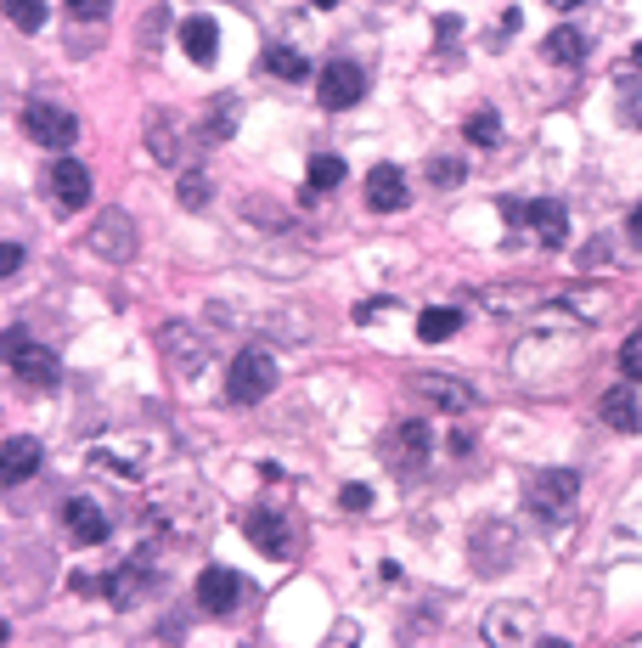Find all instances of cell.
I'll list each match as a JSON object with an SVG mask.
<instances>
[{"label":"cell","instance_id":"1","mask_svg":"<svg viewBox=\"0 0 642 648\" xmlns=\"http://www.w3.org/2000/svg\"><path fill=\"white\" fill-rule=\"evenodd\" d=\"M575 474L570 469H546V474H535L530 485H524V508H530V519H541L546 530H559V524H570V513H575Z\"/></svg>","mask_w":642,"mask_h":648},{"label":"cell","instance_id":"2","mask_svg":"<svg viewBox=\"0 0 642 648\" xmlns=\"http://www.w3.org/2000/svg\"><path fill=\"white\" fill-rule=\"evenodd\" d=\"M7 361H12V373H18L29 390H40V395H51V390L62 384V361H57L46 344H34L23 327L7 333Z\"/></svg>","mask_w":642,"mask_h":648},{"label":"cell","instance_id":"3","mask_svg":"<svg viewBox=\"0 0 642 648\" xmlns=\"http://www.w3.org/2000/svg\"><path fill=\"white\" fill-rule=\"evenodd\" d=\"M428 456H434L428 423L406 418V423H395V429H389V440H384V462H389V474H401V480H417V474L428 469Z\"/></svg>","mask_w":642,"mask_h":648},{"label":"cell","instance_id":"4","mask_svg":"<svg viewBox=\"0 0 642 648\" xmlns=\"http://www.w3.org/2000/svg\"><path fill=\"white\" fill-rule=\"evenodd\" d=\"M270 390H277V361H270L265 350H243V355L231 361V373H226V395H231L237 406H254V401H265Z\"/></svg>","mask_w":642,"mask_h":648},{"label":"cell","instance_id":"5","mask_svg":"<svg viewBox=\"0 0 642 648\" xmlns=\"http://www.w3.org/2000/svg\"><path fill=\"white\" fill-rule=\"evenodd\" d=\"M23 136H29L34 147H51V153H62V147H73V136H79V119H73V114H62L57 102H23Z\"/></svg>","mask_w":642,"mask_h":648},{"label":"cell","instance_id":"6","mask_svg":"<svg viewBox=\"0 0 642 648\" xmlns=\"http://www.w3.org/2000/svg\"><path fill=\"white\" fill-rule=\"evenodd\" d=\"M366 97V73L355 68V62H327L322 68V79H316V102L327 108V114H344V108H355Z\"/></svg>","mask_w":642,"mask_h":648},{"label":"cell","instance_id":"7","mask_svg":"<svg viewBox=\"0 0 642 648\" xmlns=\"http://www.w3.org/2000/svg\"><path fill=\"white\" fill-rule=\"evenodd\" d=\"M243 530H248V541L265 552V559H294V547H299V536L288 530V519L277 513V508H254L248 519H243Z\"/></svg>","mask_w":642,"mask_h":648},{"label":"cell","instance_id":"8","mask_svg":"<svg viewBox=\"0 0 642 648\" xmlns=\"http://www.w3.org/2000/svg\"><path fill=\"white\" fill-rule=\"evenodd\" d=\"M406 390H417L423 401H434V412H451V418H463L474 412V390L463 379H445V373H412Z\"/></svg>","mask_w":642,"mask_h":648},{"label":"cell","instance_id":"9","mask_svg":"<svg viewBox=\"0 0 642 648\" xmlns=\"http://www.w3.org/2000/svg\"><path fill=\"white\" fill-rule=\"evenodd\" d=\"M158 350L169 355V366H175L180 379H198V373H204V361H209L204 338H198L192 327H180V322H169V327L158 333Z\"/></svg>","mask_w":642,"mask_h":648},{"label":"cell","instance_id":"10","mask_svg":"<svg viewBox=\"0 0 642 648\" xmlns=\"http://www.w3.org/2000/svg\"><path fill=\"white\" fill-rule=\"evenodd\" d=\"M46 187H51V198L73 215V209L90 204V169H85L79 158H57V164L46 169Z\"/></svg>","mask_w":642,"mask_h":648},{"label":"cell","instance_id":"11","mask_svg":"<svg viewBox=\"0 0 642 648\" xmlns=\"http://www.w3.org/2000/svg\"><path fill=\"white\" fill-rule=\"evenodd\" d=\"M90 254H102V259H130L136 254V226L125 209H108L97 220V232H90Z\"/></svg>","mask_w":642,"mask_h":648},{"label":"cell","instance_id":"12","mask_svg":"<svg viewBox=\"0 0 642 648\" xmlns=\"http://www.w3.org/2000/svg\"><path fill=\"white\" fill-rule=\"evenodd\" d=\"M513 220L535 226V237H541L546 248H564V243H570V215H564V209H559L553 198H535V204L513 209Z\"/></svg>","mask_w":642,"mask_h":648},{"label":"cell","instance_id":"13","mask_svg":"<svg viewBox=\"0 0 642 648\" xmlns=\"http://www.w3.org/2000/svg\"><path fill=\"white\" fill-rule=\"evenodd\" d=\"M62 524H68V536H73L79 547L108 541V513H102L97 502H85V497H73V502L62 508Z\"/></svg>","mask_w":642,"mask_h":648},{"label":"cell","instance_id":"14","mask_svg":"<svg viewBox=\"0 0 642 648\" xmlns=\"http://www.w3.org/2000/svg\"><path fill=\"white\" fill-rule=\"evenodd\" d=\"M406 175L395 169V164H378L373 175H366V204H373L378 215H389V209H406Z\"/></svg>","mask_w":642,"mask_h":648},{"label":"cell","instance_id":"15","mask_svg":"<svg viewBox=\"0 0 642 648\" xmlns=\"http://www.w3.org/2000/svg\"><path fill=\"white\" fill-rule=\"evenodd\" d=\"M198 603H204L209 615H231V609L243 603V576H231V570H204Z\"/></svg>","mask_w":642,"mask_h":648},{"label":"cell","instance_id":"16","mask_svg":"<svg viewBox=\"0 0 642 648\" xmlns=\"http://www.w3.org/2000/svg\"><path fill=\"white\" fill-rule=\"evenodd\" d=\"M102 592H108V603L130 609V603H141L152 592V576H147V564H119V570H108Z\"/></svg>","mask_w":642,"mask_h":648},{"label":"cell","instance_id":"17","mask_svg":"<svg viewBox=\"0 0 642 648\" xmlns=\"http://www.w3.org/2000/svg\"><path fill=\"white\" fill-rule=\"evenodd\" d=\"M180 51H187L198 68H209L215 51H220V29L209 18H187V23H180Z\"/></svg>","mask_w":642,"mask_h":648},{"label":"cell","instance_id":"18","mask_svg":"<svg viewBox=\"0 0 642 648\" xmlns=\"http://www.w3.org/2000/svg\"><path fill=\"white\" fill-rule=\"evenodd\" d=\"M530 620H535V615H530L524 603H496L485 637H491V642H524V637H530Z\"/></svg>","mask_w":642,"mask_h":648},{"label":"cell","instance_id":"19","mask_svg":"<svg viewBox=\"0 0 642 648\" xmlns=\"http://www.w3.org/2000/svg\"><path fill=\"white\" fill-rule=\"evenodd\" d=\"M40 469V445L29 434H7V485H23Z\"/></svg>","mask_w":642,"mask_h":648},{"label":"cell","instance_id":"20","mask_svg":"<svg viewBox=\"0 0 642 648\" xmlns=\"http://www.w3.org/2000/svg\"><path fill=\"white\" fill-rule=\"evenodd\" d=\"M541 57H546V62H581V57H586V35L564 23V29H553V35L541 40Z\"/></svg>","mask_w":642,"mask_h":648},{"label":"cell","instance_id":"21","mask_svg":"<svg viewBox=\"0 0 642 648\" xmlns=\"http://www.w3.org/2000/svg\"><path fill=\"white\" fill-rule=\"evenodd\" d=\"M603 418H609L614 429H625V434H631V429L642 423V418H636V395H631L625 384H614V390L603 395Z\"/></svg>","mask_w":642,"mask_h":648},{"label":"cell","instance_id":"22","mask_svg":"<svg viewBox=\"0 0 642 648\" xmlns=\"http://www.w3.org/2000/svg\"><path fill=\"white\" fill-rule=\"evenodd\" d=\"M265 68L277 73V79H310V62H305V51H294V46H270V51H265Z\"/></svg>","mask_w":642,"mask_h":648},{"label":"cell","instance_id":"23","mask_svg":"<svg viewBox=\"0 0 642 648\" xmlns=\"http://www.w3.org/2000/svg\"><path fill=\"white\" fill-rule=\"evenodd\" d=\"M456 327H463V311H423V316H417V338H423V344H439V338H451Z\"/></svg>","mask_w":642,"mask_h":648},{"label":"cell","instance_id":"24","mask_svg":"<svg viewBox=\"0 0 642 648\" xmlns=\"http://www.w3.org/2000/svg\"><path fill=\"white\" fill-rule=\"evenodd\" d=\"M175 198H180V209H204V204H209V175H204V169H180Z\"/></svg>","mask_w":642,"mask_h":648},{"label":"cell","instance_id":"25","mask_svg":"<svg viewBox=\"0 0 642 648\" xmlns=\"http://www.w3.org/2000/svg\"><path fill=\"white\" fill-rule=\"evenodd\" d=\"M338 180H344V158H333V153L310 158V193H333Z\"/></svg>","mask_w":642,"mask_h":648},{"label":"cell","instance_id":"26","mask_svg":"<svg viewBox=\"0 0 642 648\" xmlns=\"http://www.w3.org/2000/svg\"><path fill=\"white\" fill-rule=\"evenodd\" d=\"M7 18H12V29L34 35L46 23V0H7Z\"/></svg>","mask_w":642,"mask_h":648},{"label":"cell","instance_id":"27","mask_svg":"<svg viewBox=\"0 0 642 648\" xmlns=\"http://www.w3.org/2000/svg\"><path fill=\"white\" fill-rule=\"evenodd\" d=\"M147 147H152V158H164V164L175 158V130H169V119H164V114H152V119H147Z\"/></svg>","mask_w":642,"mask_h":648},{"label":"cell","instance_id":"28","mask_svg":"<svg viewBox=\"0 0 642 648\" xmlns=\"http://www.w3.org/2000/svg\"><path fill=\"white\" fill-rule=\"evenodd\" d=\"M231 130H237V102H231V97H220V102H215V114H209V125H204V136L226 141Z\"/></svg>","mask_w":642,"mask_h":648},{"label":"cell","instance_id":"29","mask_svg":"<svg viewBox=\"0 0 642 648\" xmlns=\"http://www.w3.org/2000/svg\"><path fill=\"white\" fill-rule=\"evenodd\" d=\"M463 130H468V141H474V147H491V141H496V108H474Z\"/></svg>","mask_w":642,"mask_h":648},{"label":"cell","instance_id":"30","mask_svg":"<svg viewBox=\"0 0 642 648\" xmlns=\"http://www.w3.org/2000/svg\"><path fill=\"white\" fill-rule=\"evenodd\" d=\"M620 373L631 379V384H642V327L625 338V350H620Z\"/></svg>","mask_w":642,"mask_h":648},{"label":"cell","instance_id":"31","mask_svg":"<svg viewBox=\"0 0 642 648\" xmlns=\"http://www.w3.org/2000/svg\"><path fill=\"white\" fill-rule=\"evenodd\" d=\"M68 7V18H79V23H102L108 12H113V0H62Z\"/></svg>","mask_w":642,"mask_h":648},{"label":"cell","instance_id":"32","mask_svg":"<svg viewBox=\"0 0 642 648\" xmlns=\"http://www.w3.org/2000/svg\"><path fill=\"white\" fill-rule=\"evenodd\" d=\"M428 180H434V187H456V180H463V164H456V158H439V164L428 169Z\"/></svg>","mask_w":642,"mask_h":648},{"label":"cell","instance_id":"33","mask_svg":"<svg viewBox=\"0 0 642 648\" xmlns=\"http://www.w3.org/2000/svg\"><path fill=\"white\" fill-rule=\"evenodd\" d=\"M338 502H344L349 513H366V508H373V491H366V485H344V491H338Z\"/></svg>","mask_w":642,"mask_h":648},{"label":"cell","instance_id":"34","mask_svg":"<svg viewBox=\"0 0 642 648\" xmlns=\"http://www.w3.org/2000/svg\"><path fill=\"white\" fill-rule=\"evenodd\" d=\"M18 265H23V243H7V254H0V271L18 276Z\"/></svg>","mask_w":642,"mask_h":648},{"label":"cell","instance_id":"35","mask_svg":"<svg viewBox=\"0 0 642 648\" xmlns=\"http://www.w3.org/2000/svg\"><path fill=\"white\" fill-rule=\"evenodd\" d=\"M625 232H631V243H636V248H642V204H636V209H631V220H625Z\"/></svg>","mask_w":642,"mask_h":648},{"label":"cell","instance_id":"36","mask_svg":"<svg viewBox=\"0 0 642 648\" xmlns=\"http://www.w3.org/2000/svg\"><path fill=\"white\" fill-rule=\"evenodd\" d=\"M546 7H559V12H575V7H581V0H546Z\"/></svg>","mask_w":642,"mask_h":648},{"label":"cell","instance_id":"37","mask_svg":"<svg viewBox=\"0 0 642 648\" xmlns=\"http://www.w3.org/2000/svg\"><path fill=\"white\" fill-rule=\"evenodd\" d=\"M631 62H636V68H642V40H636V51H631Z\"/></svg>","mask_w":642,"mask_h":648},{"label":"cell","instance_id":"38","mask_svg":"<svg viewBox=\"0 0 642 648\" xmlns=\"http://www.w3.org/2000/svg\"><path fill=\"white\" fill-rule=\"evenodd\" d=\"M316 7H322V12H333V7H338V0H316Z\"/></svg>","mask_w":642,"mask_h":648}]
</instances>
